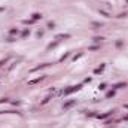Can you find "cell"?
I'll list each match as a JSON object with an SVG mask.
<instances>
[{"mask_svg": "<svg viewBox=\"0 0 128 128\" xmlns=\"http://www.w3.org/2000/svg\"><path fill=\"white\" fill-rule=\"evenodd\" d=\"M79 90V86H72L70 90H67V91H64V94H70V92H73V91H77Z\"/></svg>", "mask_w": 128, "mask_h": 128, "instance_id": "6da1fadb", "label": "cell"}]
</instances>
